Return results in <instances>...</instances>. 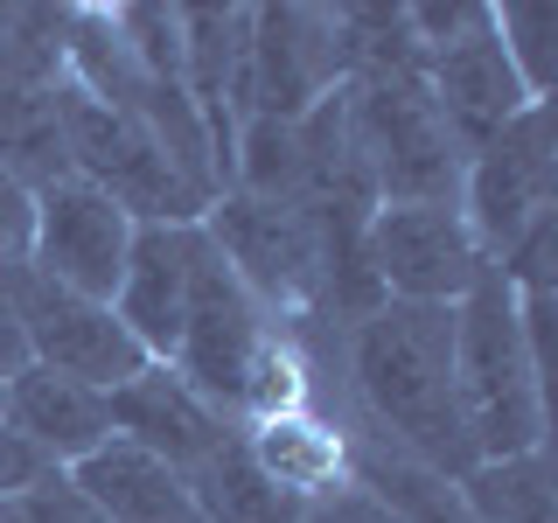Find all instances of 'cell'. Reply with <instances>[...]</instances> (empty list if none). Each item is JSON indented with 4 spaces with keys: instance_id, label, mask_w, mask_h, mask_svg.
<instances>
[{
    "instance_id": "cell-1",
    "label": "cell",
    "mask_w": 558,
    "mask_h": 523,
    "mask_svg": "<svg viewBox=\"0 0 558 523\" xmlns=\"http://www.w3.org/2000/svg\"><path fill=\"white\" fill-rule=\"evenodd\" d=\"M349 391L391 453L461 488L482 467L453 398V307L384 301L349 321Z\"/></svg>"
},
{
    "instance_id": "cell-2",
    "label": "cell",
    "mask_w": 558,
    "mask_h": 523,
    "mask_svg": "<svg viewBox=\"0 0 558 523\" xmlns=\"http://www.w3.org/2000/svg\"><path fill=\"white\" fill-rule=\"evenodd\" d=\"M453 398L482 461L545 453V370L517 321V293L496 266L453 301Z\"/></svg>"
},
{
    "instance_id": "cell-3",
    "label": "cell",
    "mask_w": 558,
    "mask_h": 523,
    "mask_svg": "<svg viewBox=\"0 0 558 523\" xmlns=\"http://www.w3.org/2000/svg\"><path fill=\"white\" fill-rule=\"evenodd\" d=\"M342 112L356 133L363 174L384 203H461L468 154L453 147L440 105L426 92V70L412 77H356L342 84Z\"/></svg>"
},
{
    "instance_id": "cell-4",
    "label": "cell",
    "mask_w": 558,
    "mask_h": 523,
    "mask_svg": "<svg viewBox=\"0 0 558 523\" xmlns=\"http://www.w3.org/2000/svg\"><path fill=\"white\" fill-rule=\"evenodd\" d=\"M57 112H63V147H70V174H77V182L105 188L133 223H174V231L203 223L209 196L174 174V161L154 147V133L140 126L126 105H105V98L77 92V84L63 77Z\"/></svg>"
},
{
    "instance_id": "cell-5",
    "label": "cell",
    "mask_w": 558,
    "mask_h": 523,
    "mask_svg": "<svg viewBox=\"0 0 558 523\" xmlns=\"http://www.w3.org/2000/svg\"><path fill=\"white\" fill-rule=\"evenodd\" d=\"M272 336L266 307L244 293V279L217 258V244L196 223V252H189V307H182V342H174L168 370L189 384L196 398H209L223 418L238 426V398L252 377L258 342Z\"/></svg>"
},
{
    "instance_id": "cell-6",
    "label": "cell",
    "mask_w": 558,
    "mask_h": 523,
    "mask_svg": "<svg viewBox=\"0 0 558 523\" xmlns=\"http://www.w3.org/2000/svg\"><path fill=\"white\" fill-rule=\"evenodd\" d=\"M558 139H551V98H537L523 119H510L461 174V217L475 231L482 258L502 266L537 223H551L558 196Z\"/></svg>"
},
{
    "instance_id": "cell-7",
    "label": "cell",
    "mask_w": 558,
    "mask_h": 523,
    "mask_svg": "<svg viewBox=\"0 0 558 523\" xmlns=\"http://www.w3.org/2000/svg\"><path fill=\"white\" fill-rule=\"evenodd\" d=\"M0 287L14 301V321H22V342H28V363L57 370L70 384H92V391H119L147 370V349H140L119 314L105 301H84V293L43 279L35 266H0Z\"/></svg>"
},
{
    "instance_id": "cell-8",
    "label": "cell",
    "mask_w": 558,
    "mask_h": 523,
    "mask_svg": "<svg viewBox=\"0 0 558 523\" xmlns=\"http://www.w3.org/2000/svg\"><path fill=\"white\" fill-rule=\"evenodd\" d=\"M203 238L217 258L244 279L258 307L307 314L322 307V244H314V217L293 203H258V196H217L203 209Z\"/></svg>"
},
{
    "instance_id": "cell-9",
    "label": "cell",
    "mask_w": 558,
    "mask_h": 523,
    "mask_svg": "<svg viewBox=\"0 0 558 523\" xmlns=\"http://www.w3.org/2000/svg\"><path fill=\"white\" fill-rule=\"evenodd\" d=\"M363 258L384 301L453 307L482 279V244L468 231L461 203H384L363 223Z\"/></svg>"
},
{
    "instance_id": "cell-10",
    "label": "cell",
    "mask_w": 558,
    "mask_h": 523,
    "mask_svg": "<svg viewBox=\"0 0 558 523\" xmlns=\"http://www.w3.org/2000/svg\"><path fill=\"white\" fill-rule=\"evenodd\" d=\"M133 231L140 223L105 196V188L70 174V182H49L43 196H35L22 266H35L43 279H57V287H70V293H84V301L112 307L119 272H126V252H133Z\"/></svg>"
},
{
    "instance_id": "cell-11",
    "label": "cell",
    "mask_w": 558,
    "mask_h": 523,
    "mask_svg": "<svg viewBox=\"0 0 558 523\" xmlns=\"http://www.w3.org/2000/svg\"><path fill=\"white\" fill-rule=\"evenodd\" d=\"M342 84L349 77H342L336 14L328 8H252L238 119H301Z\"/></svg>"
},
{
    "instance_id": "cell-12",
    "label": "cell",
    "mask_w": 558,
    "mask_h": 523,
    "mask_svg": "<svg viewBox=\"0 0 558 523\" xmlns=\"http://www.w3.org/2000/svg\"><path fill=\"white\" fill-rule=\"evenodd\" d=\"M426 92H433V105H440V119L453 133V147H461L468 161H475L510 119H523L537 105L531 92H523V77L510 70V57H502V42H496L488 22L475 35H461V42L433 49V57H426Z\"/></svg>"
},
{
    "instance_id": "cell-13",
    "label": "cell",
    "mask_w": 558,
    "mask_h": 523,
    "mask_svg": "<svg viewBox=\"0 0 558 523\" xmlns=\"http://www.w3.org/2000/svg\"><path fill=\"white\" fill-rule=\"evenodd\" d=\"M105 412H112V433L119 440H133L140 453H154V461H168L174 475H189V467H203L209 453L231 440V418H223L209 398H196L182 377L168 370V363H147L133 384H119V391H105Z\"/></svg>"
},
{
    "instance_id": "cell-14",
    "label": "cell",
    "mask_w": 558,
    "mask_h": 523,
    "mask_svg": "<svg viewBox=\"0 0 558 523\" xmlns=\"http://www.w3.org/2000/svg\"><path fill=\"white\" fill-rule=\"evenodd\" d=\"M189 252H196V223H189V231H174V223H140L133 252H126V272H119V293H112L119 328H126L154 363H168L174 342H182Z\"/></svg>"
},
{
    "instance_id": "cell-15",
    "label": "cell",
    "mask_w": 558,
    "mask_h": 523,
    "mask_svg": "<svg viewBox=\"0 0 558 523\" xmlns=\"http://www.w3.org/2000/svg\"><path fill=\"white\" fill-rule=\"evenodd\" d=\"M0 426H14L49 467H77L84 453H98L105 440H112L105 391H92V384H70L57 370H43V363H22V370L8 377Z\"/></svg>"
},
{
    "instance_id": "cell-16",
    "label": "cell",
    "mask_w": 558,
    "mask_h": 523,
    "mask_svg": "<svg viewBox=\"0 0 558 523\" xmlns=\"http://www.w3.org/2000/svg\"><path fill=\"white\" fill-rule=\"evenodd\" d=\"M63 475L84 488V502H92L105 523H203L189 482L174 475L168 461H154V453H140L133 440H119V433L98 453H84L77 467H63Z\"/></svg>"
},
{
    "instance_id": "cell-17",
    "label": "cell",
    "mask_w": 558,
    "mask_h": 523,
    "mask_svg": "<svg viewBox=\"0 0 558 523\" xmlns=\"http://www.w3.org/2000/svg\"><path fill=\"white\" fill-rule=\"evenodd\" d=\"M189 496H196V516L203 523H301L307 502L293 488H279L266 467L252 461L244 433H231L203 467H189Z\"/></svg>"
},
{
    "instance_id": "cell-18",
    "label": "cell",
    "mask_w": 558,
    "mask_h": 523,
    "mask_svg": "<svg viewBox=\"0 0 558 523\" xmlns=\"http://www.w3.org/2000/svg\"><path fill=\"white\" fill-rule=\"evenodd\" d=\"M238 433H244V447H252V461L266 467L279 488H293L301 502L349 482V440L336 426H322V418H307V412H279V418H258V426H238Z\"/></svg>"
},
{
    "instance_id": "cell-19",
    "label": "cell",
    "mask_w": 558,
    "mask_h": 523,
    "mask_svg": "<svg viewBox=\"0 0 558 523\" xmlns=\"http://www.w3.org/2000/svg\"><path fill=\"white\" fill-rule=\"evenodd\" d=\"M0 168L43 196L49 182H70V147H63V112L57 84L35 77H0Z\"/></svg>"
},
{
    "instance_id": "cell-20",
    "label": "cell",
    "mask_w": 558,
    "mask_h": 523,
    "mask_svg": "<svg viewBox=\"0 0 558 523\" xmlns=\"http://www.w3.org/2000/svg\"><path fill=\"white\" fill-rule=\"evenodd\" d=\"M349 482H363L398 523H475V510L461 502V488L440 482V475H426L418 461L391 453L384 440H356V447H349Z\"/></svg>"
},
{
    "instance_id": "cell-21",
    "label": "cell",
    "mask_w": 558,
    "mask_h": 523,
    "mask_svg": "<svg viewBox=\"0 0 558 523\" xmlns=\"http://www.w3.org/2000/svg\"><path fill=\"white\" fill-rule=\"evenodd\" d=\"M461 502L475 510V523H558L545 453H517V461H482L475 475L461 482Z\"/></svg>"
},
{
    "instance_id": "cell-22",
    "label": "cell",
    "mask_w": 558,
    "mask_h": 523,
    "mask_svg": "<svg viewBox=\"0 0 558 523\" xmlns=\"http://www.w3.org/2000/svg\"><path fill=\"white\" fill-rule=\"evenodd\" d=\"M488 28H496L510 70L523 77V92L551 98V77H558V8H545V0H510V8H488Z\"/></svg>"
},
{
    "instance_id": "cell-23",
    "label": "cell",
    "mask_w": 558,
    "mask_h": 523,
    "mask_svg": "<svg viewBox=\"0 0 558 523\" xmlns=\"http://www.w3.org/2000/svg\"><path fill=\"white\" fill-rule=\"evenodd\" d=\"M22 516H28V523H105L92 502H84V488L63 475V467H57L49 482H35L28 496H22Z\"/></svg>"
},
{
    "instance_id": "cell-24",
    "label": "cell",
    "mask_w": 558,
    "mask_h": 523,
    "mask_svg": "<svg viewBox=\"0 0 558 523\" xmlns=\"http://www.w3.org/2000/svg\"><path fill=\"white\" fill-rule=\"evenodd\" d=\"M49 475H57V467H49L14 426H0V502H22L28 488H35V482H49Z\"/></svg>"
},
{
    "instance_id": "cell-25",
    "label": "cell",
    "mask_w": 558,
    "mask_h": 523,
    "mask_svg": "<svg viewBox=\"0 0 558 523\" xmlns=\"http://www.w3.org/2000/svg\"><path fill=\"white\" fill-rule=\"evenodd\" d=\"M301 523H398V516L384 510L363 482H342V488H328V496H314Z\"/></svg>"
},
{
    "instance_id": "cell-26",
    "label": "cell",
    "mask_w": 558,
    "mask_h": 523,
    "mask_svg": "<svg viewBox=\"0 0 558 523\" xmlns=\"http://www.w3.org/2000/svg\"><path fill=\"white\" fill-rule=\"evenodd\" d=\"M28 223H35V196L0 168V266H22L28 258Z\"/></svg>"
},
{
    "instance_id": "cell-27",
    "label": "cell",
    "mask_w": 558,
    "mask_h": 523,
    "mask_svg": "<svg viewBox=\"0 0 558 523\" xmlns=\"http://www.w3.org/2000/svg\"><path fill=\"white\" fill-rule=\"evenodd\" d=\"M22 363H28V342H22V321H14L8 287H0V377H14Z\"/></svg>"
},
{
    "instance_id": "cell-28",
    "label": "cell",
    "mask_w": 558,
    "mask_h": 523,
    "mask_svg": "<svg viewBox=\"0 0 558 523\" xmlns=\"http://www.w3.org/2000/svg\"><path fill=\"white\" fill-rule=\"evenodd\" d=\"M0 523H28V516H22V502H0Z\"/></svg>"
},
{
    "instance_id": "cell-29",
    "label": "cell",
    "mask_w": 558,
    "mask_h": 523,
    "mask_svg": "<svg viewBox=\"0 0 558 523\" xmlns=\"http://www.w3.org/2000/svg\"><path fill=\"white\" fill-rule=\"evenodd\" d=\"M0 405H8V377H0Z\"/></svg>"
}]
</instances>
